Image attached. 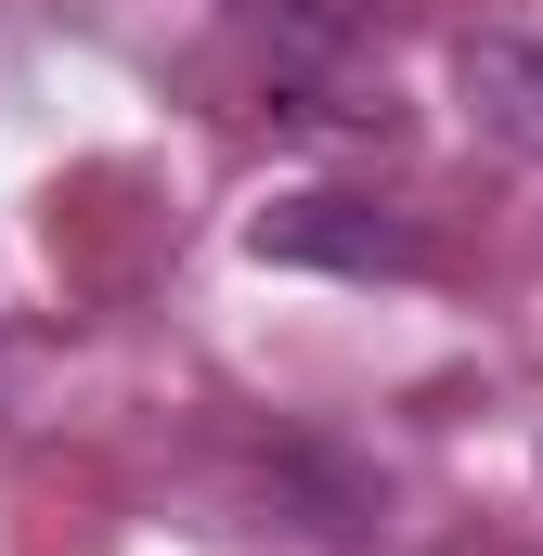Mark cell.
Returning <instances> with one entry per match:
<instances>
[{
  "label": "cell",
  "mask_w": 543,
  "mask_h": 556,
  "mask_svg": "<svg viewBox=\"0 0 543 556\" xmlns=\"http://www.w3.org/2000/svg\"><path fill=\"white\" fill-rule=\"evenodd\" d=\"M466 91H479V117H492L505 142L543 155V52L531 39H479V52H466Z\"/></svg>",
  "instance_id": "6da1fadb"
}]
</instances>
